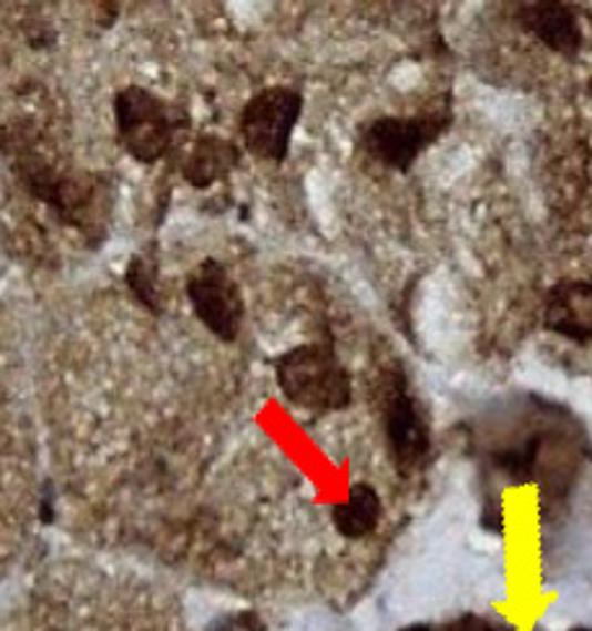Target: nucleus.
Here are the masks:
<instances>
[{"label":"nucleus","mask_w":592,"mask_h":631,"mask_svg":"<svg viewBox=\"0 0 592 631\" xmlns=\"http://www.w3.org/2000/svg\"><path fill=\"white\" fill-rule=\"evenodd\" d=\"M275 380L293 407L339 411L353 404V378L329 345H298L275 360Z\"/></svg>","instance_id":"nucleus-2"},{"label":"nucleus","mask_w":592,"mask_h":631,"mask_svg":"<svg viewBox=\"0 0 592 631\" xmlns=\"http://www.w3.org/2000/svg\"><path fill=\"white\" fill-rule=\"evenodd\" d=\"M543 326L580 345L592 342V283L562 279L551 287L543 308Z\"/></svg>","instance_id":"nucleus-8"},{"label":"nucleus","mask_w":592,"mask_h":631,"mask_svg":"<svg viewBox=\"0 0 592 631\" xmlns=\"http://www.w3.org/2000/svg\"><path fill=\"white\" fill-rule=\"evenodd\" d=\"M186 298H190L194 314L202 326L225 345L238 339L241 324H244V295L238 283L217 259H205L186 277Z\"/></svg>","instance_id":"nucleus-6"},{"label":"nucleus","mask_w":592,"mask_h":631,"mask_svg":"<svg viewBox=\"0 0 592 631\" xmlns=\"http://www.w3.org/2000/svg\"><path fill=\"white\" fill-rule=\"evenodd\" d=\"M0 153L11 161L19 184L65 225L85 238L101 241L112 213V190L101 174L62 169L44 153L39 135L27 124H0Z\"/></svg>","instance_id":"nucleus-1"},{"label":"nucleus","mask_w":592,"mask_h":631,"mask_svg":"<svg viewBox=\"0 0 592 631\" xmlns=\"http://www.w3.org/2000/svg\"><path fill=\"white\" fill-rule=\"evenodd\" d=\"M380 510H384V505H380L376 489L370 485H355L349 489L347 500L331 510L334 528L349 541L365 539L378 528Z\"/></svg>","instance_id":"nucleus-11"},{"label":"nucleus","mask_w":592,"mask_h":631,"mask_svg":"<svg viewBox=\"0 0 592 631\" xmlns=\"http://www.w3.org/2000/svg\"><path fill=\"white\" fill-rule=\"evenodd\" d=\"M238 163L241 147L233 140H225L221 135H200L194 140L190 155H186L182 176L194 190H207V186L228 179Z\"/></svg>","instance_id":"nucleus-10"},{"label":"nucleus","mask_w":592,"mask_h":631,"mask_svg":"<svg viewBox=\"0 0 592 631\" xmlns=\"http://www.w3.org/2000/svg\"><path fill=\"white\" fill-rule=\"evenodd\" d=\"M466 631H494V629H489V627H484V624H477V621H471V627L466 629Z\"/></svg>","instance_id":"nucleus-13"},{"label":"nucleus","mask_w":592,"mask_h":631,"mask_svg":"<svg viewBox=\"0 0 592 631\" xmlns=\"http://www.w3.org/2000/svg\"><path fill=\"white\" fill-rule=\"evenodd\" d=\"M384 427L391 456L401 471L417 469L430 454V425L422 404L409 391L401 373L386 380Z\"/></svg>","instance_id":"nucleus-7"},{"label":"nucleus","mask_w":592,"mask_h":631,"mask_svg":"<svg viewBox=\"0 0 592 631\" xmlns=\"http://www.w3.org/2000/svg\"><path fill=\"white\" fill-rule=\"evenodd\" d=\"M303 114V96L287 85H269L254 93L241 112V138L246 151L262 161L283 163Z\"/></svg>","instance_id":"nucleus-5"},{"label":"nucleus","mask_w":592,"mask_h":631,"mask_svg":"<svg viewBox=\"0 0 592 631\" xmlns=\"http://www.w3.org/2000/svg\"><path fill=\"white\" fill-rule=\"evenodd\" d=\"M588 93H590V99H592V78H590V83H588Z\"/></svg>","instance_id":"nucleus-15"},{"label":"nucleus","mask_w":592,"mask_h":631,"mask_svg":"<svg viewBox=\"0 0 592 631\" xmlns=\"http://www.w3.org/2000/svg\"><path fill=\"white\" fill-rule=\"evenodd\" d=\"M448 128V109H432L417 116H378L363 128L360 147L370 161L404 174Z\"/></svg>","instance_id":"nucleus-4"},{"label":"nucleus","mask_w":592,"mask_h":631,"mask_svg":"<svg viewBox=\"0 0 592 631\" xmlns=\"http://www.w3.org/2000/svg\"><path fill=\"white\" fill-rule=\"evenodd\" d=\"M520 27L543 47L562 58H578L582 50V29L578 16L564 3H525L518 13Z\"/></svg>","instance_id":"nucleus-9"},{"label":"nucleus","mask_w":592,"mask_h":631,"mask_svg":"<svg viewBox=\"0 0 592 631\" xmlns=\"http://www.w3.org/2000/svg\"><path fill=\"white\" fill-rule=\"evenodd\" d=\"M124 285L132 293L140 306L151 314H161L163 303H161V285H159V267L151 256L135 254L127 262V269H124Z\"/></svg>","instance_id":"nucleus-12"},{"label":"nucleus","mask_w":592,"mask_h":631,"mask_svg":"<svg viewBox=\"0 0 592 631\" xmlns=\"http://www.w3.org/2000/svg\"><path fill=\"white\" fill-rule=\"evenodd\" d=\"M404 631H432V629H427V627H409V629H404Z\"/></svg>","instance_id":"nucleus-14"},{"label":"nucleus","mask_w":592,"mask_h":631,"mask_svg":"<svg viewBox=\"0 0 592 631\" xmlns=\"http://www.w3.org/2000/svg\"><path fill=\"white\" fill-rule=\"evenodd\" d=\"M114 124L124 153L140 163H155L166 159L178 132L190 124V114L143 85H124L114 96Z\"/></svg>","instance_id":"nucleus-3"}]
</instances>
